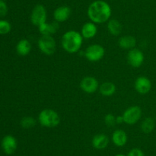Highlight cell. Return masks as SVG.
Segmentation results:
<instances>
[{
  "instance_id": "1",
  "label": "cell",
  "mask_w": 156,
  "mask_h": 156,
  "mask_svg": "<svg viewBox=\"0 0 156 156\" xmlns=\"http://www.w3.org/2000/svg\"><path fill=\"white\" fill-rule=\"evenodd\" d=\"M112 14L111 7L104 0H95L89 5L87 15L90 21L98 24L108 22Z\"/></svg>"
},
{
  "instance_id": "2",
  "label": "cell",
  "mask_w": 156,
  "mask_h": 156,
  "mask_svg": "<svg viewBox=\"0 0 156 156\" xmlns=\"http://www.w3.org/2000/svg\"><path fill=\"white\" fill-rule=\"evenodd\" d=\"M83 39L80 32L70 30L62 35L61 44L65 51L69 54H75L79 52L82 47Z\"/></svg>"
},
{
  "instance_id": "3",
  "label": "cell",
  "mask_w": 156,
  "mask_h": 156,
  "mask_svg": "<svg viewBox=\"0 0 156 156\" xmlns=\"http://www.w3.org/2000/svg\"><path fill=\"white\" fill-rule=\"evenodd\" d=\"M38 122L46 128H55L60 123V116L52 109H44L38 115Z\"/></svg>"
},
{
  "instance_id": "4",
  "label": "cell",
  "mask_w": 156,
  "mask_h": 156,
  "mask_svg": "<svg viewBox=\"0 0 156 156\" xmlns=\"http://www.w3.org/2000/svg\"><path fill=\"white\" fill-rule=\"evenodd\" d=\"M39 50L45 55H53L56 50V42L53 36L41 35L37 41Z\"/></svg>"
},
{
  "instance_id": "5",
  "label": "cell",
  "mask_w": 156,
  "mask_h": 156,
  "mask_svg": "<svg viewBox=\"0 0 156 156\" xmlns=\"http://www.w3.org/2000/svg\"><path fill=\"white\" fill-rule=\"evenodd\" d=\"M105 54V47L98 44L89 45L85 50V57L88 61L91 62H98L103 59Z\"/></svg>"
},
{
  "instance_id": "6",
  "label": "cell",
  "mask_w": 156,
  "mask_h": 156,
  "mask_svg": "<svg viewBox=\"0 0 156 156\" xmlns=\"http://www.w3.org/2000/svg\"><path fill=\"white\" fill-rule=\"evenodd\" d=\"M30 22L35 26L39 27L44 23L47 22V12L43 5L38 4L34 7L30 14Z\"/></svg>"
},
{
  "instance_id": "7",
  "label": "cell",
  "mask_w": 156,
  "mask_h": 156,
  "mask_svg": "<svg viewBox=\"0 0 156 156\" xmlns=\"http://www.w3.org/2000/svg\"><path fill=\"white\" fill-rule=\"evenodd\" d=\"M141 108L138 106H132L126 109L123 113V118L124 123L128 125H134L140 121L142 117Z\"/></svg>"
},
{
  "instance_id": "8",
  "label": "cell",
  "mask_w": 156,
  "mask_h": 156,
  "mask_svg": "<svg viewBox=\"0 0 156 156\" xmlns=\"http://www.w3.org/2000/svg\"><path fill=\"white\" fill-rule=\"evenodd\" d=\"M145 60L143 52L138 48L131 49L127 54V61L130 66L135 68L141 67Z\"/></svg>"
},
{
  "instance_id": "9",
  "label": "cell",
  "mask_w": 156,
  "mask_h": 156,
  "mask_svg": "<svg viewBox=\"0 0 156 156\" xmlns=\"http://www.w3.org/2000/svg\"><path fill=\"white\" fill-rule=\"evenodd\" d=\"M100 84L94 76H85L80 82V88L86 93H94L99 89Z\"/></svg>"
},
{
  "instance_id": "10",
  "label": "cell",
  "mask_w": 156,
  "mask_h": 156,
  "mask_svg": "<svg viewBox=\"0 0 156 156\" xmlns=\"http://www.w3.org/2000/svg\"><path fill=\"white\" fill-rule=\"evenodd\" d=\"M2 148L6 154H12L15 152L18 148L17 139L12 135H7L4 136L2 140Z\"/></svg>"
},
{
  "instance_id": "11",
  "label": "cell",
  "mask_w": 156,
  "mask_h": 156,
  "mask_svg": "<svg viewBox=\"0 0 156 156\" xmlns=\"http://www.w3.org/2000/svg\"><path fill=\"white\" fill-rule=\"evenodd\" d=\"M136 90L140 94H146L152 89V84L150 80L145 76H140L136 78L134 84Z\"/></svg>"
},
{
  "instance_id": "12",
  "label": "cell",
  "mask_w": 156,
  "mask_h": 156,
  "mask_svg": "<svg viewBox=\"0 0 156 156\" xmlns=\"http://www.w3.org/2000/svg\"><path fill=\"white\" fill-rule=\"evenodd\" d=\"M72 14V10L69 6H61L56 8L53 12V18L58 23H62L67 21Z\"/></svg>"
},
{
  "instance_id": "13",
  "label": "cell",
  "mask_w": 156,
  "mask_h": 156,
  "mask_svg": "<svg viewBox=\"0 0 156 156\" xmlns=\"http://www.w3.org/2000/svg\"><path fill=\"white\" fill-rule=\"evenodd\" d=\"M80 33L85 39H91L94 38L98 33L97 24L91 21L85 23L82 25Z\"/></svg>"
},
{
  "instance_id": "14",
  "label": "cell",
  "mask_w": 156,
  "mask_h": 156,
  "mask_svg": "<svg viewBox=\"0 0 156 156\" xmlns=\"http://www.w3.org/2000/svg\"><path fill=\"white\" fill-rule=\"evenodd\" d=\"M59 28V23L56 22V21L52 22H45L38 27L39 32L41 35H49L53 36L54 34L58 32Z\"/></svg>"
},
{
  "instance_id": "15",
  "label": "cell",
  "mask_w": 156,
  "mask_h": 156,
  "mask_svg": "<svg viewBox=\"0 0 156 156\" xmlns=\"http://www.w3.org/2000/svg\"><path fill=\"white\" fill-rule=\"evenodd\" d=\"M111 140L116 146L123 147L127 143L128 136L124 130L117 129L113 132Z\"/></svg>"
},
{
  "instance_id": "16",
  "label": "cell",
  "mask_w": 156,
  "mask_h": 156,
  "mask_svg": "<svg viewBox=\"0 0 156 156\" xmlns=\"http://www.w3.org/2000/svg\"><path fill=\"white\" fill-rule=\"evenodd\" d=\"M92 146L98 150L105 149L109 144V138L105 134H97L93 137L91 141Z\"/></svg>"
},
{
  "instance_id": "17",
  "label": "cell",
  "mask_w": 156,
  "mask_h": 156,
  "mask_svg": "<svg viewBox=\"0 0 156 156\" xmlns=\"http://www.w3.org/2000/svg\"><path fill=\"white\" fill-rule=\"evenodd\" d=\"M118 44L124 50H131L136 45V39L132 35H124L119 38Z\"/></svg>"
},
{
  "instance_id": "18",
  "label": "cell",
  "mask_w": 156,
  "mask_h": 156,
  "mask_svg": "<svg viewBox=\"0 0 156 156\" xmlns=\"http://www.w3.org/2000/svg\"><path fill=\"white\" fill-rule=\"evenodd\" d=\"M31 43L29 41V40L23 38V39L20 40L18 44H17L16 51L20 56H27L30 54V50H31Z\"/></svg>"
},
{
  "instance_id": "19",
  "label": "cell",
  "mask_w": 156,
  "mask_h": 156,
  "mask_svg": "<svg viewBox=\"0 0 156 156\" xmlns=\"http://www.w3.org/2000/svg\"><path fill=\"white\" fill-rule=\"evenodd\" d=\"M99 92L101 94L104 96H111L115 93L116 92V86L114 83L104 82L99 87Z\"/></svg>"
},
{
  "instance_id": "20",
  "label": "cell",
  "mask_w": 156,
  "mask_h": 156,
  "mask_svg": "<svg viewBox=\"0 0 156 156\" xmlns=\"http://www.w3.org/2000/svg\"><path fill=\"white\" fill-rule=\"evenodd\" d=\"M108 30L114 36H118L122 32V25L117 19H110L108 21Z\"/></svg>"
},
{
  "instance_id": "21",
  "label": "cell",
  "mask_w": 156,
  "mask_h": 156,
  "mask_svg": "<svg viewBox=\"0 0 156 156\" xmlns=\"http://www.w3.org/2000/svg\"><path fill=\"white\" fill-rule=\"evenodd\" d=\"M155 127V122L154 119L151 117H147L143 121L141 124V129L145 134H149L152 132Z\"/></svg>"
},
{
  "instance_id": "22",
  "label": "cell",
  "mask_w": 156,
  "mask_h": 156,
  "mask_svg": "<svg viewBox=\"0 0 156 156\" xmlns=\"http://www.w3.org/2000/svg\"><path fill=\"white\" fill-rule=\"evenodd\" d=\"M21 126L25 129L31 128L36 125V119L32 116H24L21 119Z\"/></svg>"
},
{
  "instance_id": "23",
  "label": "cell",
  "mask_w": 156,
  "mask_h": 156,
  "mask_svg": "<svg viewBox=\"0 0 156 156\" xmlns=\"http://www.w3.org/2000/svg\"><path fill=\"white\" fill-rule=\"evenodd\" d=\"M12 30V25L7 20L0 19V35H5L9 34Z\"/></svg>"
},
{
  "instance_id": "24",
  "label": "cell",
  "mask_w": 156,
  "mask_h": 156,
  "mask_svg": "<svg viewBox=\"0 0 156 156\" xmlns=\"http://www.w3.org/2000/svg\"><path fill=\"white\" fill-rule=\"evenodd\" d=\"M105 123L106 124L107 126L108 127H113L116 122V116L112 113H108L105 116Z\"/></svg>"
},
{
  "instance_id": "25",
  "label": "cell",
  "mask_w": 156,
  "mask_h": 156,
  "mask_svg": "<svg viewBox=\"0 0 156 156\" xmlns=\"http://www.w3.org/2000/svg\"><path fill=\"white\" fill-rule=\"evenodd\" d=\"M9 8L5 1L0 0V17H5L8 14Z\"/></svg>"
},
{
  "instance_id": "26",
  "label": "cell",
  "mask_w": 156,
  "mask_h": 156,
  "mask_svg": "<svg viewBox=\"0 0 156 156\" xmlns=\"http://www.w3.org/2000/svg\"><path fill=\"white\" fill-rule=\"evenodd\" d=\"M127 156H145V154L141 149L135 148L129 151Z\"/></svg>"
},
{
  "instance_id": "27",
  "label": "cell",
  "mask_w": 156,
  "mask_h": 156,
  "mask_svg": "<svg viewBox=\"0 0 156 156\" xmlns=\"http://www.w3.org/2000/svg\"><path fill=\"white\" fill-rule=\"evenodd\" d=\"M116 122H117V124L123 123V122H124V121H123V116H116Z\"/></svg>"
},
{
  "instance_id": "28",
  "label": "cell",
  "mask_w": 156,
  "mask_h": 156,
  "mask_svg": "<svg viewBox=\"0 0 156 156\" xmlns=\"http://www.w3.org/2000/svg\"><path fill=\"white\" fill-rule=\"evenodd\" d=\"M115 156H127V155H125V154H116Z\"/></svg>"
},
{
  "instance_id": "29",
  "label": "cell",
  "mask_w": 156,
  "mask_h": 156,
  "mask_svg": "<svg viewBox=\"0 0 156 156\" xmlns=\"http://www.w3.org/2000/svg\"><path fill=\"white\" fill-rule=\"evenodd\" d=\"M3 1H7V0H3Z\"/></svg>"
}]
</instances>
